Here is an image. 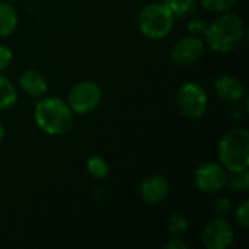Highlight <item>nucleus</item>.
I'll return each mask as SVG.
<instances>
[{"label":"nucleus","instance_id":"obj_26","mask_svg":"<svg viewBox=\"0 0 249 249\" xmlns=\"http://www.w3.org/2000/svg\"><path fill=\"white\" fill-rule=\"evenodd\" d=\"M160 1H162V3H169L171 0H160Z\"/></svg>","mask_w":249,"mask_h":249},{"label":"nucleus","instance_id":"obj_9","mask_svg":"<svg viewBox=\"0 0 249 249\" xmlns=\"http://www.w3.org/2000/svg\"><path fill=\"white\" fill-rule=\"evenodd\" d=\"M204 50H206L204 41L197 35H190L182 38L174 45L171 51V57L177 64L187 66L196 63L204 54Z\"/></svg>","mask_w":249,"mask_h":249},{"label":"nucleus","instance_id":"obj_19","mask_svg":"<svg viewBox=\"0 0 249 249\" xmlns=\"http://www.w3.org/2000/svg\"><path fill=\"white\" fill-rule=\"evenodd\" d=\"M228 185L235 191H248L249 188V174L247 171L233 172V177L228 179Z\"/></svg>","mask_w":249,"mask_h":249},{"label":"nucleus","instance_id":"obj_12","mask_svg":"<svg viewBox=\"0 0 249 249\" xmlns=\"http://www.w3.org/2000/svg\"><path fill=\"white\" fill-rule=\"evenodd\" d=\"M19 86L23 89L25 93H28L29 96H34V98L44 96L48 89L47 79L44 77V74L41 71H38L35 69H28L20 74Z\"/></svg>","mask_w":249,"mask_h":249},{"label":"nucleus","instance_id":"obj_24","mask_svg":"<svg viewBox=\"0 0 249 249\" xmlns=\"http://www.w3.org/2000/svg\"><path fill=\"white\" fill-rule=\"evenodd\" d=\"M165 248L166 249H188V245L181 239V238H177L174 236L171 241H168L165 244Z\"/></svg>","mask_w":249,"mask_h":249},{"label":"nucleus","instance_id":"obj_25","mask_svg":"<svg viewBox=\"0 0 249 249\" xmlns=\"http://www.w3.org/2000/svg\"><path fill=\"white\" fill-rule=\"evenodd\" d=\"M3 137H4V125L0 123V142L3 140Z\"/></svg>","mask_w":249,"mask_h":249},{"label":"nucleus","instance_id":"obj_16","mask_svg":"<svg viewBox=\"0 0 249 249\" xmlns=\"http://www.w3.org/2000/svg\"><path fill=\"white\" fill-rule=\"evenodd\" d=\"M86 168H88V172L96 179H104L109 172L107 160L101 156H90L88 159Z\"/></svg>","mask_w":249,"mask_h":249},{"label":"nucleus","instance_id":"obj_17","mask_svg":"<svg viewBox=\"0 0 249 249\" xmlns=\"http://www.w3.org/2000/svg\"><path fill=\"white\" fill-rule=\"evenodd\" d=\"M190 229V220L187 216L178 213V214H174L171 217V222H169V232L172 236H177V238H182Z\"/></svg>","mask_w":249,"mask_h":249},{"label":"nucleus","instance_id":"obj_4","mask_svg":"<svg viewBox=\"0 0 249 249\" xmlns=\"http://www.w3.org/2000/svg\"><path fill=\"white\" fill-rule=\"evenodd\" d=\"M175 16L166 3H152L143 7L139 15L140 32L149 39H162L169 35Z\"/></svg>","mask_w":249,"mask_h":249},{"label":"nucleus","instance_id":"obj_3","mask_svg":"<svg viewBox=\"0 0 249 249\" xmlns=\"http://www.w3.org/2000/svg\"><path fill=\"white\" fill-rule=\"evenodd\" d=\"M219 159L228 172L247 171L249 166V131L244 127L223 134L219 142Z\"/></svg>","mask_w":249,"mask_h":249},{"label":"nucleus","instance_id":"obj_18","mask_svg":"<svg viewBox=\"0 0 249 249\" xmlns=\"http://www.w3.org/2000/svg\"><path fill=\"white\" fill-rule=\"evenodd\" d=\"M238 0H198V3L209 12H228Z\"/></svg>","mask_w":249,"mask_h":249},{"label":"nucleus","instance_id":"obj_1","mask_svg":"<svg viewBox=\"0 0 249 249\" xmlns=\"http://www.w3.org/2000/svg\"><path fill=\"white\" fill-rule=\"evenodd\" d=\"M209 47L216 53H232L245 38V22L236 13H225L204 29Z\"/></svg>","mask_w":249,"mask_h":249},{"label":"nucleus","instance_id":"obj_5","mask_svg":"<svg viewBox=\"0 0 249 249\" xmlns=\"http://www.w3.org/2000/svg\"><path fill=\"white\" fill-rule=\"evenodd\" d=\"M179 111L191 120H200L206 115L209 107V98L206 90L194 82H187L178 92Z\"/></svg>","mask_w":249,"mask_h":249},{"label":"nucleus","instance_id":"obj_13","mask_svg":"<svg viewBox=\"0 0 249 249\" xmlns=\"http://www.w3.org/2000/svg\"><path fill=\"white\" fill-rule=\"evenodd\" d=\"M18 15L15 7L7 1H0V36H9L15 32Z\"/></svg>","mask_w":249,"mask_h":249},{"label":"nucleus","instance_id":"obj_10","mask_svg":"<svg viewBox=\"0 0 249 249\" xmlns=\"http://www.w3.org/2000/svg\"><path fill=\"white\" fill-rule=\"evenodd\" d=\"M169 194V182L162 175H150L140 185V197L147 204H159Z\"/></svg>","mask_w":249,"mask_h":249},{"label":"nucleus","instance_id":"obj_7","mask_svg":"<svg viewBox=\"0 0 249 249\" xmlns=\"http://www.w3.org/2000/svg\"><path fill=\"white\" fill-rule=\"evenodd\" d=\"M228 171L222 163L206 162L200 165L194 174L196 185L200 191L207 194H214L222 191L228 185Z\"/></svg>","mask_w":249,"mask_h":249},{"label":"nucleus","instance_id":"obj_20","mask_svg":"<svg viewBox=\"0 0 249 249\" xmlns=\"http://www.w3.org/2000/svg\"><path fill=\"white\" fill-rule=\"evenodd\" d=\"M236 222L239 223V226H242L244 229H247L249 226V201H244L238 209H236Z\"/></svg>","mask_w":249,"mask_h":249},{"label":"nucleus","instance_id":"obj_8","mask_svg":"<svg viewBox=\"0 0 249 249\" xmlns=\"http://www.w3.org/2000/svg\"><path fill=\"white\" fill-rule=\"evenodd\" d=\"M233 228L225 217L210 220L203 231V244L207 249H226L233 242Z\"/></svg>","mask_w":249,"mask_h":249},{"label":"nucleus","instance_id":"obj_15","mask_svg":"<svg viewBox=\"0 0 249 249\" xmlns=\"http://www.w3.org/2000/svg\"><path fill=\"white\" fill-rule=\"evenodd\" d=\"M166 4L169 6L175 18H187L196 13L198 7V0H171Z\"/></svg>","mask_w":249,"mask_h":249},{"label":"nucleus","instance_id":"obj_14","mask_svg":"<svg viewBox=\"0 0 249 249\" xmlns=\"http://www.w3.org/2000/svg\"><path fill=\"white\" fill-rule=\"evenodd\" d=\"M18 101L16 88L0 74V111L12 108Z\"/></svg>","mask_w":249,"mask_h":249},{"label":"nucleus","instance_id":"obj_21","mask_svg":"<svg viewBox=\"0 0 249 249\" xmlns=\"http://www.w3.org/2000/svg\"><path fill=\"white\" fill-rule=\"evenodd\" d=\"M232 210V203L228 198H219L214 204V212L217 217H226Z\"/></svg>","mask_w":249,"mask_h":249},{"label":"nucleus","instance_id":"obj_2","mask_svg":"<svg viewBox=\"0 0 249 249\" xmlns=\"http://www.w3.org/2000/svg\"><path fill=\"white\" fill-rule=\"evenodd\" d=\"M34 118L36 125L48 136H63L73 127V111L57 96L41 99L35 105Z\"/></svg>","mask_w":249,"mask_h":249},{"label":"nucleus","instance_id":"obj_22","mask_svg":"<svg viewBox=\"0 0 249 249\" xmlns=\"http://www.w3.org/2000/svg\"><path fill=\"white\" fill-rule=\"evenodd\" d=\"M12 57H13L12 55V50L7 45H1L0 44V71L4 70L10 64Z\"/></svg>","mask_w":249,"mask_h":249},{"label":"nucleus","instance_id":"obj_6","mask_svg":"<svg viewBox=\"0 0 249 249\" xmlns=\"http://www.w3.org/2000/svg\"><path fill=\"white\" fill-rule=\"evenodd\" d=\"M101 98H102V92L98 83L92 80H83L71 88L69 93L67 105L70 107L73 114L85 115L98 108Z\"/></svg>","mask_w":249,"mask_h":249},{"label":"nucleus","instance_id":"obj_23","mask_svg":"<svg viewBox=\"0 0 249 249\" xmlns=\"http://www.w3.org/2000/svg\"><path fill=\"white\" fill-rule=\"evenodd\" d=\"M188 29H190V32H193V34H200V32H204L206 23H204L201 19H193V20L188 23Z\"/></svg>","mask_w":249,"mask_h":249},{"label":"nucleus","instance_id":"obj_11","mask_svg":"<svg viewBox=\"0 0 249 249\" xmlns=\"http://www.w3.org/2000/svg\"><path fill=\"white\" fill-rule=\"evenodd\" d=\"M214 90L222 101L226 102H236L244 98L245 88L241 80L232 76H220L214 82Z\"/></svg>","mask_w":249,"mask_h":249}]
</instances>
